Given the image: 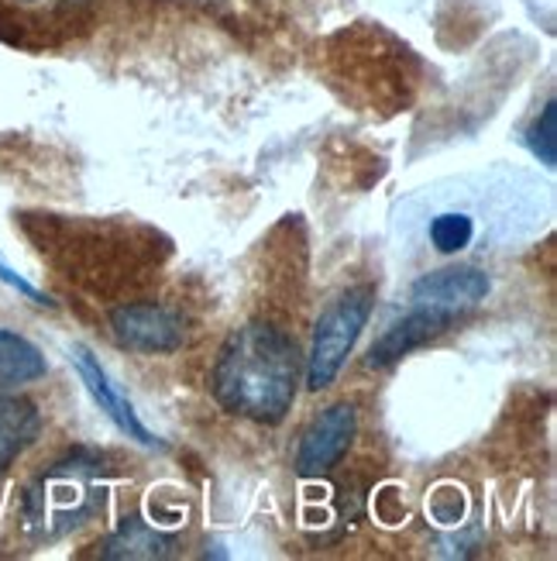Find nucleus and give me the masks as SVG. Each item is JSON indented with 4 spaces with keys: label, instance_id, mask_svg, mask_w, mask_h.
<instances>
[{
    "label": "nucleus",
    "instance_id": "nucleus-1",
    "mask_svg": "<svg viewBox=\"0 0 557 561\" xmlns=\"http://www.w3.org/2000/svg\"><path fill=\"white\" fill-rule=\"evenodd\" d=\"M300 352L279 328L252 321L237 328L213 365V397L255 424H279L297 400Z\"/></svg>",
    "mask_w": 557,
    "mask_h": 561
},
{
    "label": "nucleus",
    "instance_id": "nucleus-2",
    "mask_svg": "<svg viewBox=\"0 0 557 561\" xmlns=\"http://www.w3.org/2000/svg\"><path fill=\"white\" fill-rule=\"evenodd\" d=\"M107 466L96 451H72L56 461L24 496V524L38 538H62L66 530L80 527L104 503Z\"/></svg>",
    "mask_w": 557,
    "mask_h": 561
},
{
    "label": "nucleus",
    "instance_id": "nucleus-3",
    "mask_svg": "<svg viewBox=\"0 0 557 561\" xmlns=\"http://www.w3.org/2000/svg\"><path fill=\"white\" fill-rule=\"evenodd\" d=\"M372 304H375V293L369 286H358V289L341 293V297L321 313L317 331H313V345H310V362H306V386L313 393L327 389L337 379V373H341L345 358L351 355L361 331L369 324Z\"/></svg>",
    "mask_w": 557,
    "mask_h": 561
},
{
    "label": "nucleus",
    "instance_id": "nucleus-4",
    "mask_svg": "<svg viewBox=\"0 0 557 561\" xmlns=\"http://www.w3.org/2000/svg\"><path fill=\"white\" fill-rule=\"evenodd\" d=\"M111 331L120 348L144 352V355H165L183 348L186 321L183 313L165 304H125L111 313Z\"/></svg>",
    "mask_w": 557,
    "mask_h": 561
},
{
    "label": "nucleus",
    "instance_id": "nucleus-5",
    "mask_svg": "<svg viewBox=\"0 0 557 561\" xmlns=\"http://www.w3.org/2000/svg\"><path fill=\"white\" fill-rule=\"evenodd\" d=\"M358 431V410L355 403H334L327 407L321 417H313V424L303 431L300 448H297V472L303 479L330 472L341 461L355 442Z\"/></svg>",
    "mask_w": 557,
    "mask_h": 561
},
{
    "label": "nucleus",
    "instance_id": "nucleus-6",
    "mask_svg": "<svg viewBox=\"0 0 557 561\" xmlns=\"http://www.w3.org/2000/svg\"><path fill=\"white\" fill-rule=\"evenodd\" d=\"M489 289H492V279L489 273H481L478 265H444V270L423 273L409 286V304L457 317L486 300Z\"/></svg>",
    "mask_w": 557,
    "mask_h": 561
},
{
    "label": "nucleus",
    "instance_id": "nucleus-7",
    "mask_svg": "<svg viewBox=\"0 0 557 561\" xmlns=\"http://www.w3.org/2000/svg\"><path fill=\"white\" fill-rule=\"evenodd\" d=\"M72 362H77L80 379H83V386L90 389V397H93V400H96V407H101V410L107 413V417L117 424V431H125L128 437H135V442H138V445H144V448H162L159 437L138 421V413H135L131 400H128L125 393H120L117 386H114V379L107 376V369H104L101 362H96L83 345L72 348Z\"/></svg>",
    "mask_w": 557,
    "mask_h": 561
},
{
    "label": "nucleus",
    "instance_id": "nucleus-8",
    "mask_svg": "<svg viewBox=\"0 0 557 561\" xmlns=\"http://www.w3.org/2000/svg\"><path fill=\"white\" fill-rule=\"evenodd\" d=\"M451 321H454V317H448V313L427 310V307H414L403 317V321H396L390 331H385L375 341L372 352H369V365H372V369H385V365L399 362L403 355L417 352V348L427 345V341L444 334L451 328Z\"/></svg>",
    "mask_w": 557,
    "mask_h": 561
},
{
    "label": "nucleus",
    "instance_id": "nucleus-9",
    "mask_svg": "<svg viewBox=\"0 0 557 561\" xmlns=\"http://www.w3.org/2000/svg\"><path fill=\"white\" fill-rule=\"evenodd\" d=\"M42 431L38 407L11 393H0V472L14 466V458L35 445Z\"/></svg>",
    "mask_w": 557,
    "mask_h": 561
},
{
    "label": "nucleus",
    "instance_id": "nucleus-10",
    "mask_svg": "<svg viewBox=\"0 0 557 561\" xmlns=\"http://www.w3.org/2000/svg\"><path fill=\"white\" fill-rule=\"evenodd\" d=\"M173 548H176V538L173 534H162V530H155L152 524H144V520H138V517H131V520H125L120 524L111 538L104 541V558H111V561H138V558H169L173 554Z\"/></svg>",
    "mask_w": 557,
    "mask_h": 561
},
{
    "label": "nucleus",
    "instance_id": "nucleus-11",
    "mask_svg": "<svg viewBox=\"0 0 557 561\" xmlns=\"http://www.w3.org/2000/svg\"><path fill=\"white\" fill-rule=\"evenodd\" d=\"M45 355L32 345L28 337L0 328V393H11L45 376Z\"/></svg>",
    "mask_w": 557,
    "mask_h": 561
},
{
    "label": "nucleus",
    "instance_id": "nucleus-12",
    "mask_svg": "<svg viewBox=\"0 0 557 561\" xmlns=\"http://www.w3.org/2000/svg\"><path fill=\"white\" fill-rule=\"evenodd\" d=\"M475 238H478V221L472 210L444 207L438 214H430L427 241L438 255H462L475 245Z\"/></svg>",
    "mask_w": 557,
    "mask_h": 561
},
{
    "label": "nucleus",
    "instance_id": "nucleus-13",
    "mask_svg": "<svg viewBox=\"0 0 557 561\" xmlns=\"http://www.w3.org/2000/svg\"><path fill=\"white\" fill-rule=\"evenodd\" d=\"M526 145L544 165H554V159H557V104L554 101L544 104L541 117L534 121V128L526 135Z\"/></svg>",
    "mask_w": 557,
    "mask_h": 561
},
{
    "label": "nucleus",
    "instance_id": "nucleus-14",
    "mask_svg": "<svg viewBox=\"0 0 557 561\" xmlns=\"http://www.w3.org/2000/svg\"><path fill=\"white\" fill-rule=\"evenodd\" d=\"M0 279H4L8 286H14L18 293H24V297H28V300H35V304H45V307H53V300H48L42 289H35V286H32L28 279H21V276H18L14 270H8L4 262H0Z\"/></svg>",
    "mask_w": 557,
    "mask_h": 561
}]
</instances>
